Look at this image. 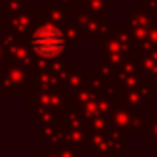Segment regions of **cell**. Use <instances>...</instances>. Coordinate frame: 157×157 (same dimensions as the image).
Here are the masks:
<instances>
[{
    "instance_id": "cell-1",
    "label": "cell",
    "mask_w": 157,
    "mask_h": 157,
    "mask_svg": "<svg viewBox=\"0 0 157 157\" xmlns=\"http://www.w3.org/2000/svg\"><path fill=\"white\" fill-rule=\"evenodd\" d=\"M66 46L64 34L56 26H42L32 34L30 48L42 58H54L58 56Z\"/></svg>"
}]
</instances>
